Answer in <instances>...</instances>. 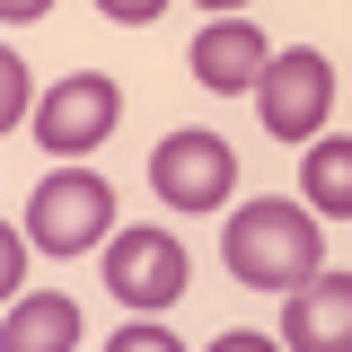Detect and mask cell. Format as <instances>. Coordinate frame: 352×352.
I'll list each match as a JSON object with an SVG mask.
<instances>
[{
  "instance_id": "1",
  "label": "cell",
  "mask_w": 352,
  "mask_h": 352,
  "mask_svg": "<svg viewBox=\"0 0 352 352\" xmlns=\"http://www.w3.org/2000/svg\"><path fill=\"white\" fill-rule=\"evenodd\" d=\"M317 229L326 220L308 212V203H282V194H256L247 212H220V264L247 282V291H300L317 282L326 264H317Z\"/></svg>"
},
{
  "instance_id": "2",
  "label": "cell",
  "mask_w": 352,
  "mask_h": 352,
  "mask_svg": "<svg viewBox=\"0 0 352 352\" xmlns=\"http://www.w3.org/2000/svg\"><path fill=\"white\" fill-rule=\"evenodd\" d=\"M18 229L36 238L44 256H88V247H115V185L97 168H53L27 194Z\"/></svg>"
},
{
  "instance_id": "3",
  "label": "cell",
  "mask_w": 352,
  "mask_h": 352,
  "mask_svg": "<svg viewBox=\"0 0 352 352\" xmlns=\"http://www.w3.org/2000/svg\"><path fill=\"white\" fill-rule=\"evenodd\" d=\"M150 194L168 203L176 220L185 212H229V194H238V150L203 124H176L150 141Z\"/></svg>"
},
{
  "instance_id": "4",
  "label": "cell",
  "mask_w": 352,
  "mask_h": 352,
  "mask_svg": "<svg viewBox=\"0 0 352 352\" xmlns=\"http://www.w3.org/2000/svg\"><path fill=\"white\" fill-rule=\"evenodd\" d=\"M256 115H264L273 141L317 150V141H326V115H335V62H326L317 44L273 53V71H264V88H256Z\"/></svg>"
},
{
  "instance_id": "5",
  "label": "cell",
  "mask_w": 352,
  "mask_h": 352,
  "mask_svg": "<svg viewBox=\"0 0 352 352\" xmlns=\"http://www.w3.org/2000/svg\"><path fill=\"white\" fill-rule=\"evenodd\" d=\"M115 124H124V88L106 80V71H71V80H53L36 97V150L71 159V168H80Z\"/></svg>"
},
{
  "instance_id": "6",
  "label": "cell",
  "mask_w": 352,
  "mask_h": 352,
  "mask_svg": "<svg viewBox=\"0 0 352 352\" xmlns=\"http://www.w3.org/2000/svg\"><path fill=\"white\" fill-rule=\"evenodd\" d=\"M185 282H194V264H185V247H176V229H115V247H106V291H115L132 317L176 308Z\"/></svg>"
},
{
  "instance_id": "7",
  "label": "cell",
  "mask_w": 352,
  "mask_h": 352,
  "mask_svg": "<svg viewBox=\"0 0 352 352\" xmlns=\"http://www.w3.org/2000/svg\"><path fill=\"white\" fill-rule=\"evenodd\" d=\"M185 62H194V80L212 88V97H247V88H264V71H273V44H264L256 18H212Z\"/></svg>"
},
{
  "instance_id": "8",
  "label": "cell",
  "mask_w": 352,
  "mask_h": 352,
  "mask_svg": "<svg viewBox=\"0 0 352 352\" xmlns=\"http://www.w3.org/2000/svg\"><path fill=\"white\" fill-rule=\"evenodd\" d=\"M282 344L291 352H352V273H317L282 300Z\"/></svg>"
},
{
  "instance_id": "9",
  "label": "cell",
  "mask_w": 352,
  "mask_h": 352,
  "mask_svg": "<svg viewBox=\"0 0 352 352\" xmlns=\"http://www.w3.org/2000/svg\"><path fill=\"white\" fill-rule=\"evenodd\" d=\"M0 352H80V300H71V291H27V300H9Z\"/></svg>"
},
{
  "instance_id": "10",
  "label": "cell",
  "mask_w": 352,
  "mask_h": 352,
  "mask_svg": "<svg viewBox=\"0 0 352 352\" xmlns=\"http://www.w3.org/2000/svg\"><path fill=\"white\" fill-rule=\"evenodd\" d=\"M300 203L317 220H352V141H317V150H300Z\"/></svg>"
},
{
  "instance_id": "11",
  "label": "cell",
  "mask_w": 352,
  "mask_h": 352,
  "mask_svg": "<svg viewBox=\"0 0 352 352\" xmlns=\"http://www.w3.org/2000/svg\"><path fill=\"white\" fill-rule=\"evenodd\" d=\"M106 352H185V344H176L159 317H132V326H115V335H106Z\"/></svg>"
},
{
  "instance_id": "12",
  "label": "cell",
  "mask_w": 352,
  "mask_h": 352,
  "mask_svg": "<svg viewBox=\"0 0 352 352\" xmlns=\"http://www.w3.org/2000/svg\"><path fill=\"white\" fill-rule=\"evenodd\" d=\"M0 124H27V62L0 53Z\"/></svg>"
},
{
  "instance_id": "13",
  "label": "cell",
  "mask_w": 352,
  "mask_h": 352,
  "mask_svg": "<svg viewBox=\"0 0 352 352\" xmlns=\"http://www.w3.org/2000/svg\"><path fill=\"white\" fill-rule=\"evenodd\" d=\"M0 291H9V300H27V229H9V238H0Z\"/></svg>"
},
{
  "instance_id": "14",
  "label": "cell",
  "mask_w": 352,
  "mask_h": 352,
  "mask_svg": "<svg viewBox=\"0 0 352 352\" xmlns=\"http://www.w3.org/2000/svg\"><path fill=\"white\" fill-rule=\"evenodd\" d=\"M97 9H106V18H115V27H150V18H159V9H168V0H97Z\"/></svg>"
},
{
  "instance_id": "15",
  "label": "cell",
  "mask_w": 352,
  "mask_h": 352,
  "mask_svg": "<svg viewBox=\"0 0 352 352\" xmlns=\"http://www.w3.org/2000/svg\"><path fill=\"white\" fill-rule=\"evenodd\" d=\"M212 352H291V344H273V335H256V326H238V335H220Z\"/></svg>"
},
{
  "instance_id": "16",
  "label": "cell",
  "mask_w": 352,
  "mask_h": 352,
  "mask_svg": "<svg viewBox=\"0 0 352 352\" xmlns=\"http://www.w3.org/2000/svg\"><path fill=\"white\" fill-rule=\"evenodd\" d=\"M44 9H53V0H0V18H9V27H36Z\"/></svg>"
},
{
  "instance_id": "17",
  "label": "cell",
  "mask_w": 352,
  "mask_h": 352,
  "mask_svg": "<svg viewBox=\"0 0 352 352\" xmlns=\"http://www.w3.org/2000/svg\"><path fill=\"white\" fill-rule=\"evenodd\" d=\"M203 9H212V18H238V9H247V0H203Z\"/></svg>"
}]
</instances>
